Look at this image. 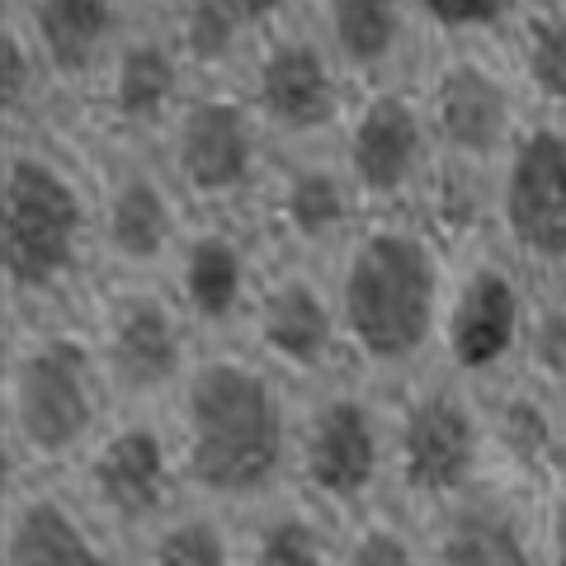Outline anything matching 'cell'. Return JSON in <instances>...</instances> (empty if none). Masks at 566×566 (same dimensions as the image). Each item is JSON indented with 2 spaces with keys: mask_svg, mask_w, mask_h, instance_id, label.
<instances>
[{
  "mask_svg": "<svg viewBox=\"0 0 566 566\" xmlns=\"http://www.w3.org/2000/svg\"><path fill=\"white\" fill-rule=\"evenodd\" d=\"M99 368L109 392L118 397H161L166 387L185 382V322L166 297L128 293L118 297L99 340Z\"/></svg>",
  "mask_w": 566,
  "mask_h": 566,
  "instance_id": "obj_10",
  "label": "cell"
},
{
  "mask_svg": "<svg viewBox=\"0 0 566 566\" xmlns=\"http://www.w3.org/2000/svg\"><path fill=\"white\" fill-rule=\"evenodd\" d=\"M349 193H359L349 175H335L326 166H297L279 193L283 232L303 245L331 241L349 222Z\"/></svg>",
  "mask_w": 566,
  "mask_h": 566,
  "instance_id": "obj_23",
  "label": "cell"
},
{
  "mask_svg": "<svg viewBox=\"0 0 566 566\" xmlns=\"http://www.w3.org/2000/svg\"><path fill=\"white\" fill-rule=\"evenodd\" d=\"M335 312L349 349L368 364H411L444 322L434 245L406 227L364 232L345 255Z\"/></svg>",
  "mask_w": 566,
  "mask_h": 566,
  "instance_id": "obj_2",
  "label": "cell"
},
{
  "mask_svg": "<svg viewBox=\"0 0 566 566\" xmlns=\"http://www.w3.org/2000/svg\"><path fill=\"white\" fill-rule=\"evenodd\" d=\"M303 10V0H185L166 20L193 76H218L255 57Z\"/></svg>",
  "mask_w": 566,
  "mask_h": 566,
  "instance_id": "obj_15",
  "label": "cell"
},
{
  "mask_svg": "<svg viewBox=\"0 0 566 566\" xmlns=\"http://www.w3.org/2000/svg\"><path fill=\"white\" fill-rule=\"evenodd\" d=\"M553 538H557V566H566V486L557 495V528H553Z\"/></svg>",
  "mask_w": 566,
  "mask_h": 566,
  "instance_id": "obj_32",
  "label": "cell"
},
{
  "mask_svg": "<svg viewBox=\"0 0 566 566\" xmlns=\"http://www.w3.org/2000/svg\"><path fill=\"white\" fill-rule=\"evenodd\" d=\"M255 566H326L322 562V543L303 520H279L260 543V562Z\"/></svg>",
  "mask_w": 566,
  "mask_h": 566,
  "instance_id": "obj_29",
  "label": "cell"
},
{
  "mask_svg": "<svg viewBox=\"0 0 566 566\" xmlns=\"http://www.w3.org/2000/svg\"><path fill=\"white\" fill-rule=\"evenodd\" d=\"M345 566H416L411 553H406V543L397 534H387V528H368V534L354 543V553Z\"/></svg>",
  "mask_w": 566,
  "mask_h": 566,
  "instance_id": "obj_30",
  "label": "cell"
},
{
  "mask_svg": "<svg viewBox=\"0 0 566 566\" xmlns=\"http://www.w3.org/2000/svg\"><path fill=\"white\" fill-rule=\"evenodd\" d=\"M193 71L185 66L180 48H175L166 20H137L114 57L99 71V95L123 128H156V123H175L185 109V81Z\"/></svg>",
  "mask_w": 566,
  "mask_h": 566,
  "instance_id": "obj_12",
  "label": "cell"
},
{
  "mask_svg": "<svg viewBox=\"0 0 566 566\" xmlns=\"http://www.w3.org/2000/svg\"><path fill=\"white\" fill-rule=\"evenodd\" d=\"M255 331H260V345L270 349L279 364L312 374V368H322L335 354L340 312H335V303H326V293L316 289L312 279L283 274L260 293Z\"/></svg>",
  "mask_w": 566,
  "mask_h": 566,
  "instance_id": "obj_18",
  "label": "cell"
},
{
  "mask_svg": "<svg viewBox=\"0 0 566 566\" xmlns=\"http://www.w3.org/2000/svg\"><path fill=\"white\" fill-rule=\"evenodd\" d=\"M434 142L458 161H491L515 147L520 128V81L515 71L495 66L482 43L444 48L424 91Z\"/></svg>",
  "mask_w": 566,
  "mask_h": 566,
  "instance_id": "obj_6",
  "label": "cell"
},
{
  "mask_svg": "<svg viewBox=\"0 0 566 566\" xmlns=\"http://www.w3.org/2000/svg\"><path fill=\"white\" fill-rule=\"evenodd\" d=\"M444 566H528V553L510 520L491 515V510H472L458 515L444 534Z\"/></svg>",
  "mask_w": 566,
  "mask_h": 566,
  "instance_id": "obj_26",
  "label": "cell"
},
{
  "mask_svg": "<svg viewBox=\"0 0 566 566\" xmlns=\"http://www.w3.org/2000/svg\"><path fill=\"white\" fill-rule=\"evenodd\" d=\"M6 566H109L57 501H29L10 524Z\"/></svg>",
  "mask_w": 566,
  "mask_h": 566,
  "instance_id": "obj_24",
  "label": "cell"
},
{
  "mask_svg": "<svg viewBox=\"0 0 566 566\" xmlns=\"http://www.w3.org/2000/svg\"><path fill=\"white\" fill-rule=\"evenodd\" d=\"M289 411L260 364L218 354L180 382V468L212 495H255L274 482Z\"/></svg>",
  "mask_w": 566,
  "mask_h": 566,
  "instance_id": "obj_1",
  "label": "cell"
},
{
  "mask_svg": "<svg viewBox=\"0 0 566 566\" xmlns=\"http://www.w3.org/2000/svg\"><path fill=\"white\" fill-rule=\"evenodd\" d=\"M501 222L528 260L566 264V128L534 123L505 151Z\"/></svg>",
  "mask_w": 566,
  "mask_h": 566,
  "instance_id": "obj_7",
  "label": "cell"
},
{
  "mask_svg": "<svg viewBox=\"0 0 566 566\" xmlns=\"http://www.w3.org/2000/svg\"><path fill=\"white\" fill-rule=\"evenodd\" d=\"M430 142L434 128L424 99L401 85H378L364 95L345 128V175L368 199H397L420 180Z\"/></svg>",
  "mask_w": 566,
  "mask_h": 566,
  "instance_id": "obj_9",
  "label": "cell"
},
{
  "mask_svg": "<svg viewBox=\"0 0 566 566\" xmlns=\"http://www.w3.org/2000/svg\"><path fill=\"white\" fill-rule=\"evenodd\" d=\"M303 20L354 81L387 76L424 39L416 0H303Z\"/></svg>",
  "mask_w": 566,
  "mask_h": 566,
  "instance_id": "obj_14",
  "label": "cell"
},
{
  "mask_svg": "<svg viewBox=\"0 0 566 566\" xmlns=\"http://www.w3.org/2000/svg\"><path fill=\"white\" fill-rule=\"evenodd\" d=\"M260 156V118L232 95H189L170 123L175 180L199 199H232L251 185Z\"/></svg>",
  "mask_w": 566,
  "mask_h": 566,
  "instance_id": "obj_8",
  "label": "cell"
},
{
  "mask_svg": "<svg viewBox=\"0 0 566 566\" xmlns=\"http://www.w3.org/2000/svg\"><path fill=\"white\" fill-rule=\"evenodd\" d=\"M245 104L270 133L322 137L345 114V71L303 10L245 62Z\"/></svg>",
  "mask_w": 566,
  "mask_h": 566,
  "instance_id": "obj_5",
  "label": "cell"
},
{
  "mask_svg": "<svg viewBox=\"0 0 566 566\" xmlns=\"http://www.w3.org/2000/svg\"><path fill=\"white\" fill-rule=\"evenodd\" d=\"M520 331H524L520 289L510 283L505 270H491V264L472 270L458 283L444 322H439L449 359L463 374H491V368H501L515 354Z\"/></svg>",
  "mask_w": 566,
  "mask_h": 566,
  "instance_id": "obj_17",
  "label": "cell"
},
{
  "mask_svg": "<svg viewBox=\"0 0 566 566\" xmlns=\"http://www.w3.org/2000/svg\"><path fill=\"white\" fill-rule=\"evenodd\" d=\"M476 453H482V430H476L472 406L458 392L434 387V392L406 406L397 430V458L411 491L453 495L458 486H468Z\"/></svg>",
  "mask_w": 566,
  "mask_h": 566,
  "instance_id": "obj_13",
  "label": "cell"
},
{
  "mask_svg": "<svg viewBox=\"0 0 566 566\" xmlns=\"http://www.w3.org/2000/svg\"><path fill=\"white\" fill-rule=\"evenodd\" d=\"M520 10H524V0H416L424 39L439 48L491 43V39L505 43V33L520 20Z\"/></svg>",
  "mask_w": 566,
  "mask_h": 566,
  "instance_id": "obj_25",
  "label": "cell"
},
{
  "mask_svg": "<svg viewBox=\"0 0 566 566\" xmlns=\"http://www.w3.org/2000/svg\"><path fill=\"white\" fill-rule=\"evenodd\" d=\"M6 14L24 29L52 81H99L123 33L137 24L128 0H6Z\"/></svg>",
  "mask_w": 566,
  "mask_h": 566,
  "instance_id": "obj_11",
  "label": "cell"
},
{
  "mask_svg": "<svg viewBox=\"0 0 566 566\" xmlns=\"http://www.w3.org/2000/svg\"><path fill=\"white\" fill-rule=\"evenodd\" d=\"M297 463H303L307 486L322 491L326 501H359L382 468L374 411L354 392L326 397L297 434Z\"/></svg>",
  "mask_w": 566,
  "mask_h": 566,
  "instance_id": "obj_16",
  "label": "cell"
},
{
  "mask_svg": "<svg viewBox=\"0 0 566 566\" xmlns=\"http://www.w3.org/2000/svg\"><path fill=\"white\" fill-rule=\"evenodd\" d=\"M156 566H227V547L212 524H175L156 547Z\"/></svg>",
  "mask_w": 566,
  "mask_h": 566,
  "instance_id": "obj_28",
  "label": "cell"
},
{
  "mask_svg": "<svg viewBox=\"0 0 566 566\" xmlns=\"http://www.w3.org/2000/svg\"><path fill=\"white\" fill-rule=\"evenodd\" d=\"M43 81H52L43 57L24 39V29L6 14V24H0V99H6V114H24Z\"/></svg>",
  "mask_w": 566,
  "mask_h": 566,
  "instance_id": "obj_27",
  "label": "cell"
},
{
  "mask_svg": "<svg viewBox=\"0 0 566 566\" xmlns=\"http://www.w3.org/2000/svg\"><path fill=\"white\" fill-rule=\"evenodd\" d=\"M91 491L123 520L156 515L170 495V449L151 424H123L91 458Z\"/></svg>",
  "mask_w": 566,
  "mask_h": 566,
  "instance_id": "obj_19",
  "label": "cell"
},
{
  "mask_svg": "<svg viewBox=\"0 0 566 566\" xmlns=\"http://www.w3.org/2000/svg\"><path fill=\"white\" fill-rule=\"evenodd\" d=\"M99 232H104V245L109 255L123 260V264H156L175 251V203L166 185L156 180L147 170H128L118 175V185L109 189V199L99 208Z\"/></svg>",
  "mask_w": 566,
  "mask_h": 566,
  "instance_id": "obj_20",
  "label": "cell"
},
{
  "mask_svg": "<svg viewBox=\"0 0 566 566\" xmlns=\"http://www.w3.org/2000/svg\"><path fill=\"white\" fill-rule=\"evenodd\" d=\"M128 6H133L137 20H170V14L180 10L185 0H128Z\"/></svg>",
  "mask_w": 566,
  "mask_h": 566,
  "instance_id": "obj_31",
  "label": "cell"
},
{
  "mask_svg": "<svg viewBox=\"0 0 566 566\" xmlns=\"http://www.w3.org/2000/svg\"><path fill=\"white\" fill-rule=\"evenodd\" d=\"M104 392L109 382L91 345L76 335H43L10 368V430L29 453L62 458L91 439Z\"/></svg>",
  "mask_w": 566,
  "mask_h": 566,
  "instance_id": "obj_4",
  "label": "cell"
},
{
  "mask_svg": "<svg viewBox=\"0 0 566 566\" xmlns=\"http://www.w3.org/2000/svg\"><path fill=\"white\" fill-rule=\"evenodd\" d=\"M180 307L193 322H232L245 303V251L227 232H203L180 251Z\"/></svg>",
  "mask_w": 566,
  "mask_h": 566,
  "instance_id": "obj_22",
  "label": "cell"
},
{
  "mask_svg": "<svg viewBox=\"0 0 566 566\" xmlns=\"http://www.w3.org/2000/svg\"><path fill=\"white\" fill-rule=\"evenodd\" d=\"M91 212L71 175L39 151H14L0 180V264L10 293L43 297L76 270Z\"/></svg>",
  "mask_w": 566,
  "mask_h": 566,
  "instance_id": "obj_3",
  "label": "cell"
},
{
  "mask_svg": "<svg viewBox=\"0 0 566 566\" xmlns=\"http://www.w3.org/2000/svg\"><path fill=\"white\" fill-rule=\"evenodd\" d=\"M505 48L520 91L547 109H566V0H524Z\"/></svg>",
  "mask_w": 566,
  "mask_h": 566,
  "instance_id": "obj_21",
  "label": "cell"
}]
</instances>
